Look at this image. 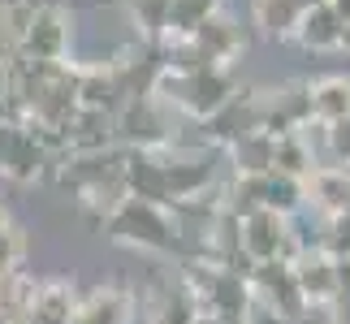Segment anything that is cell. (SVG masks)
Here are the masks:
<instances>
[{
    "label": "cell",
    "mask_w": 350,
    "mask_h": 324,
    "mask_svg": "<svg viewBox=\"0 0 350 324\" xmlns=\"http://www.w3.org/2000/svg\"><path fill=\"white\" fill-rule=\"evenodd\" d=\"M152 96L160 104L182 108V113L195 117V121H208L212 113H221V108L238 96V78H234L230 65H208V70H195V74L160 70Z\"/></svg>",
    "instance_id": "6da1fadb"
},
{
    "label": "cell",
    "mask_w": 350,
    "mask_h": 324,
    "mask_svg": "<svg viewBox=\"0 0 350 324\" xmlns=\"http://www.w3.org/2000/svg\"><path fill=\"white\" fill-rule=\"evenodd\" d=\"M100 229L109 238L126 242V247H143V251H156V255H186V242L178 234L173 212L143 204V199H126L121 208H113Z\"/></svg>",
    "instance_id": "7a4b0ae2"
},
{
    "label": "cell",
    "mask_w": 350,
    "mask_h": 324,
    "mask_svg": "<svg viewBox=\"0 0 350 324\" xmlns=\"http://www.w3.org/2000/svg\"><path fill=\"white\" fill-rule=\"evenodd\" d=\"M247 286H251V299L264 303L273 320H290V324H294V320L307 316V299H303L299 281H294V268H290L286 260L255 264L251 277H247Z\"/></svg>",
    "instance_id": "3957f363"
},
{
    "label": "cell",
    "mask_w": 350,
    "mask_h": 324,
    "mask_svg": "<svg viewBox=\"0 0 350 324\" xmlns=\"http://www.w3.org/2000/svg\"><path fill=\"white\" fill-rule=\"evenodd\" d=\"M242 255H247L251 264H268V260H286L294 264L299 260V242L290 234V221L277 212H251L242 216Z\"/></svg>",
    "instance_id": "277c9868"
},
{
    "label": "cell",
    "mask_w": 350,
    "mask_h": 324,
    "mask_svg": "<svg viewBox=\"0 0 350 324\" xmlns=\"http://www.w3.org/2000/svg\"><path fill=\"white\" fill-rule=\"evenodd\" d=\"M70 35H74V18L61 5L44 9V13H31V26H26V35H22V57H31V61H65Z\"/></svg>",
    "instance_id": "5b68a950"
},
{
    "label": "cell",
    "mask_w": 350,
    "mask_h": 324,
    "mask_svg": "<svg viewBox=\"0 0 350 324\" xmlns=\"http://www.w3.org/2000/svg\"><path fill=\"white\" fill-rule=\"evenodd\" d=\"M251 130H260V96H255V91H242V87L221 113H212L204 121V139L221 143V147H234L238 139H247Z\"/></svg>",
    "instance_id": "8992f818"
},
{
    "label": "cell",
    "mask_w": 350,
    "mask_h": 324,
    "mask_svg": "<svg viewBox=\"0 0 350 324\" xmlns=\"http://www.w3.org/2000/svg\"><path fill=\"white\" fill-rule=\"evenodd\" d=\"M134 320V294L117 286H96L87 294H78V307L70 324H130Z\"/></svg>",
    "instance_id": "52a82bcc"
},
{
    "label": "cell",
    "mask_w": 350,
    "mask_h": 324,
    "mask_svg": "<svg viewBox=\"0 0 350 324\" xmlns=\"http://www.w3.org/2000/svg\"><path fill=\"white\" fill-rule=\"evenodd\" d=\"M191 44L199 48V57H204L208 65H230L238 52H242V44H247V39H242V26L230 18V13L217 9V13H212V18L191 35Z\"/></svg>",
    "instance_id": "ba28073f"
},
{
    "label": "cell",
    "mask_w": 350,
    "mask_h": 324,
    "mask_svg": "<svg viewBox=\"0 0 350 324\" xmlns=\"http://www.w3.org/2000/svg\"><path fill=\"white\" fill-rule=\"evenodd\" d=\"M290 268H294V281H299L307 307H329L338 299V277H333V260L325 251H299V260Z\"/></svg>",
    "instance_id": "9c48e42d"
},
{
    "label": "cell",
    "mask_w": 350,
    "mask_h": 324,
    "mask_svg": "<svg viewBox=\"0 0 350 324\" xmlns=\"http://www.w3.org/2000/svg\"><path fill=\"white\" fill-rule=\"evenodd\" d=\"M199 316H204V307H199V299L186 290L182 277H160L156 281L152 312H147L152 324H195Z\"/></svg>",
    "instance_id": "30bf717a"
},
{
    "label": "cell",
    "mask_w": 350,
    "mask_h": 324,
    "mask_svg": "<svg viewBox=\"0 0 350 324\" xmlns=\"http://www.w3.org/2000/svg\"><path fill=\"white\" fill-rule=\"evenodd\" d=\"M307 208L320 212V216H342L350 208V169L320 165L307 178Z\"/></svg>",
    "instance_id": "8fae6325"
},
{
    "label": "cell",
    "mask_w": 350,
    "mask_h": 324,
    "mask_svg": "<svg viewBox=\"0 0 350 324\" xmlns=\"http://www.w3.org/2000/svg\"><path fill=\"white\" fill-rule=\"evenodd\" d=\"M290 39H299V48H307V52H338L342 18L333 13V5L303 9V18H299V26H294Z\"/></svg>",
    "instance_id": "7c38bea8"
},
{
    "label": "cell",
    "mask_w": 350,
    "mask_h": 324,
    "mask_svg": "<svg viewBox=\"0 0 350 324\" xmlns=\"http://www.w3.org/2000/svg\"><path fill=\"white\" fill-rule=\"evenodd\" d=\"M307 96H312V121L333 126V121L350 117V74L316 78V83H307Z\"/></svg>",
    "instance_id": "4fadbf2b"
},
{
    "label": "cell",
    "mask_w": 350,
    "mask_h": 324,
    "mask_svg": "<svg viewBox=\"0 0 350 324\" xmlns=\"http://www.w3.org/2000/svg\"><path fill=\"white\" fill-rule=\"evenodd\" d=\"M316 169H320V160L312 152V143H307V134L303 130L281 134V139H277V152H273V173H286V178L307 182Z\"/></svg>",
    "instance_id": "5bb4252c"
},
{
    "label": "cell",
    "mask_w": 350,
    "mask_h": 324,
    "mask_svg": "<svg viewBox=\"0 0 350 324\" xmlns=\"http://www.w3.org/2000/svg\"><path fill=\"white\" fill-rule=\"evenodd\" d=\"M299 18H303L299 0H251V22L260 26L268 39H290Z\"/></svg>",
    "instance_id": "9a60e30c"
},
{
    "label": "cell",
    "mask_w": 350,
    "mask_h": 324,
    "mask_svg": "<svg viewBox=\"0 0 350 324\" xmlns=\"http://www.w3.org/2000/svg\"><path fill=\"white\" fill-rule=\"evenodd\" d=\"M234 173H273V152H277V139L264 130H251L247 139H238L234 147Z\"/></svg>",
    "instance_id": "2e32d148"
},
{
    "label": "cell",
    "mask_w": 350,
    "mask_h": 324,
    "mask_svg": "<svg viewBox=\"0 0 350 324\" xmlns=\"http://www.w3.org/2000/svg\"><path fill=\"white\" fill-rule=\"evenodd\" d=\"M264 208L277 212V216H299L307 208V182L299 178H286V173H268V186H264Z\"/></svg>",
    "instance_id": "e0dca14e"
},
{
    "label": "cell",
    "mask_w": 350,
    "mask_h": 324,
    "mask_svg": "<svg viewBox=\"0 0 350 324\" xmlns=\"http://www.w3.org/2000/svg\"><path fill=\"white\" fill-rule=\"evenodd\" d=\"M217 9H221V0H173L165 39H191Z\"/></svg>",
    "instance_id": "ac0fdd59"
},
{
    "label": "cell",
    "mask_w": 350,
    "mask_h": 324,
    "mask_svg": "<svg viewBox=\"0 0 350 324\" xmlns=\"http://www.w3.org/2000/svg\"><path fill=\"white\" fill-rule=\"evenodd\" d=\"M329 260H350V212L342 216H325V229H320V247Z\"/></svg>",
    "instance_id": "d6986e66"
},
{
    "label": "cell",
    "mask_w": 350,
    "mask_h": 324,
    "mask_svg": "<svg viewBox=\"0 0 350 324\" xmlns=\"http://www.w3.org/2000/svg\"><path fill=\"white\" fill-rule=\"evenodd\" d=\"M169 9H173V0H130L134 22H139L152 39H165V31H169Z\"/></svg>",
    "instance_id": "ffe728a7"
},
{
    "label": "cell",
    "mask_w": 350,
    "mask_h": 324,
    "mask_svg": "<svg viewBox=\"0 0 350 324\" xmlns=\"http://www.w3.org/2000/svg\"><path fill=\"white\" fill-rule=\"evenodd\" d=\"M320 130H325V152H329L325 165H342V169H350V117L333 121V126H320Z\"/></svg>",
    "instance_id": "44dd1931"
},
{
    "label": "cell",
    "mask_w": 350,
    "mask_h": 324,
    "mask_svg": "<svg viewBox=\"0 0 350 324\" xmlns=\"http://www.w3.org/2000/svg\"><path fill=\"white\" fill-rule=\"evenodd\" d=\"M22 255H26V238H22V229L13 225V229L0 234V277L18 273V268H22Z\"/></svg>",
    "instance_id": "7402d4cb"
},
{
    "label": "cell",
    "mask_w": 350,
    "mask_h": 324,
    "mask_svg": "<svg viewBox=\"0 0 350 324\" xmlns=\"http://www.w3.org/2000/svg\"><path fill=\"white\" fill-rule=\"evenodd\" d=\"M325 312H329L333 324H350V294H338V299H333Z\"/></svg>",
    "instance_id": "603a6c76"
},
{
    "label": "cell",
    "mask_w": 350,
    "mask_h": 324,
    "mask_svg": "<svg viewBox=\"0 0 350 324\" xmlns=\"http://www.w3.org/2000/svg\"><path fill=\"white\" fill-rule=\"evenodd\" d=\"M333 277H338V294H350V260H333Z\"/></svg>",
    "instance_id": "cb8c5ba5"
},
{
    "label": "cell",
    "mask_w": 350,
    "mask_h": 324,
    "mask_svg": "<svg viewBox=\"0 0 350 324\" xmlns=\"http://www.w3.org/2000/svg\"><path fill=\"white\" fill-rule=\"evenodd\" d=\"M22 9H31V13H44V9H57L61 0H18Z\"/></svg>",
    "instance_id": "d4e9b609"
},
{
    "label": "cell",
    "mask_w": 350,
    "mask_h": 324,
    "mask_svg": "<svg viewBox=\"0 0 350 324\" xmlns=\"http://www.w3.org/2000/svg\"><path fill=\"white\" fill-rule=\"evenodd\" d=\"M329 5H333V13H338L342 22H350V0H329Z\"/></svg>",
    "instance_id": "484cf974"
},
{
    "label": "cell",
    "mask_w": 350,
    "mask_h": 324,
    "mask_svg": "<svg viewBox=\"0 0 350 324\" xmlns=\"http://www.w3.org/2000/svg\"><path fill=\"white\" fill-rule=\"evenodd\" d=\"M338 52L350 57V22H342V39H338Z\"/></svg>",
    "instance_id": "4316f807"
},
{
    "label": "cell",
    "mask_w": 350,
    "mask_h": 324,
    "mask_svg": "<svg viewBox=\"0 0 350 324\" xmlns=\"http://www.w3.org/2000/svg\"><path fill=\"white\" fill-rule=\"evenodd\" d=\"M5 229H13V221H9V208L0 204V234H5Z\"/></svg>",
    "instance_id": "83f0119b"
},
{
    "label": "cell",
    "mask_w": 350,
    "mask_h": 324,
    "mask_svg": "<svg viewBox=\"0 0 350 324\" xmlns=\"http://www.w3.org/2000/svg\"><path fill=\"white\" fill-rule=\"evenodd\" d=\"M316 5H329V0H299V9H316Z\"/></svg>",
    "instance_id": "f1b7e54d"
},
{
    "label": "cell",
    "mask_w": 350,
    "mask_h": 324,
    "mask_svg": "<svg viewBox=\"0 0 350 324\" xmlns=\"http://www.w3.org/2000/svg\"><path fill=\"white\" fill-rule=\"evenodd\" d=\"M346 212H350V208H346Z\"/></svg>",
    "instance_id": "f546056e"
}]
</instances>
